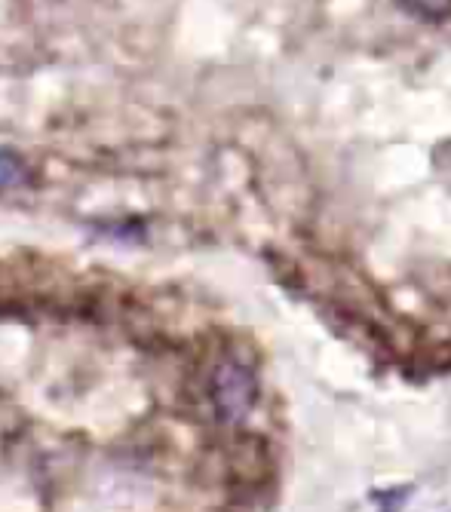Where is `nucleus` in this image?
I'll return each mask as SVG.
<instances>
[{
	"label": "nucleus",
	"mask_w": 451,
	"mask_h": 512,
	"mask_svg": "<svg viewBox=\"0 0 451 512\" xmlns=\"http://www.w3.org/2000/svg\"><path fill=\"white\" fill-rule=\"evenodd\" d=\"M212 402L224 421H243L255 402V378L240 362H221L212 375Z\"/></svg>",
	"instance_id": "1"
},
{
	"label": "nucleus",
	"mask_w": 451,
	"mask_h": 512,
	"mask_svg": "<svg viewBox=\"0 0 451 512\" xmlns=\"http://www.w3.org/2000/svg\"><path fill=\"white\" fill-rule=\"evenodd\" d=\"M28 181V166L10 154V151H0V191H10V188H19V184Z\"/></svg>",
	"instance_id": "2"
},
{
	"label": "nucleus",
	"mask_w": 451,
	"mask_h": 512,
	"mask_svg": "<svg viewBox=\"0 0 451 512\" xmlns=\"http://www.w3.org/2000/svg\"><path fill=\"white\" fill-rule=\"evenodd\" d=\"M402 7L418 13V16L436 19V16H445L448 13V0H402Z\"/></svg>",
	"instance_id": "3"
}]
</instances>
